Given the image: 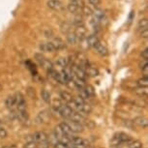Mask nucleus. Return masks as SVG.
I'll list each match as a JSON object with an SVG mask.
<instances>
[{
  "label": "nucleus",
  "mask_w": 148,
  "mask_h": 148,
  "mask_svg": "<svg viewBox=\"0 0 148 148\" xmlns=\"http://www.w3.org/2000/svg\"><path fill=\"white\" fill-rule=\"evenodd\" d=\"M132 140L133 139L129 135H127L126 133L120 132L113 136V138L110 141V144L112 146H116V145H119L121 143H130Z\"/></svg>",
  "instance_id": "f257e3e1"
},
{
  "label": "nucleus",
  "mask_w": 148,
  "mask_h": 148,
  "mask_svg": "<svg viewBox=\"0 0 148 148\" xmlns=\"http://www.w3.org/2000/svg\"><path fill=\"white\" fill-rule=\"evenodd\" d=\"M67 123V125L69 126L70 130H71L72 133H82L83 132V125L80 124L79 122H76V121H73V120H70L68 119V121H65Z\"/></svg>",
  "instance_id": "f03ea898"
},
{
  "label": "nucleus",
  "mask_w": 148,
  "mask_h": 148,
  "mask_svg": "<svg viewBox=\"0 0 148 148\" xmlns=\"http://www.w3.org/2000/svg\"><path fill=\"white\" fill-rule=\"evenodd\" d=\"M70 120H73V121H76V122H79L80 124H84L85 120H86V117L83 115L82 113L79 112V111H73L71 116H70Z\"/></svg>",
  "instance_id": "7ed1b4c3"
},
{
  "label": "nucleus",
  "mask_w": 148,
  "mask_h": 148,
  "mask_svg": "<svg viewBox=\"0 0 148 148\" xmlns=\"http://www.w3.org/2000/svg\"><path fill=\"white\" fill-rule=\"evenodd\" d=\"M47 135L45 132L39 131V132H36L34 135L32 136V140L35 141L36 143H41V142L47 141Z\"/></svg>",
  "instance_id": "20e7f679"
},
{
  "label": "nucleus",
  "mask_w": 148,
  "mask_h": 148,
  "mask_svg": "<svg viewBox=\"0 0 148 148\" xmlns=\"http://www.w3.org/2000/svg\"><path fill=\"white\" fill-rule=\"evenodd\" d=\"M93 49H95V51H96L99 55H101V56H107V55L108 54V47H106L105 45L101 44L100 42L93 47Z\"/></svg>",
  "instance_id": "39448f33"
},
{
  "label": "nucleus",
  "mask_w": 148,
  "mask_h": 148,
  "mask_svg": "<svg viewBox=\"0 0 148 148\" xmlns=\"http://www.w3.org/2000/svg\"><path fill=\"white\" fill-rule=\"evenodd\" d=\"M58 111H59L60 115L62 116L63 118H66V119H69L70 116H71L72 112H73V110L68 107V105H62L59 108Z\"/></svg>",
  "instance_id": "423d86ee"
},
{
  "label": "nucleus",
  "mask_w": 148,
  "mask_h": 148,
  "mask_svg": "<svg viewBox=\"0 0 148 148\" xmlns=\"http://www.w3.org/2000/svg\"><path fill=\"white\" fill-rule=\"evenodd\" d=\"M133 123H134V124H136V126L142 128V129H146L147 126H148L147 119L145 118V117H143V116H138V117H136V118L134 119Z\"/></svg>",
  "instance_id": "0eeeda50"
},
{
  "label": "nucleus",
  "mask_w": 148,
  "mask_h": 148,
  "mask_svg": "<svg viewBox=\"0 0 148 148\" xmlns=\"http://www.w3.org/2000/svg\"><path fill=\"white\" fill-rule=\"evenodd\" d=\"M47 5L49 8L53 9V10L59 11L61 9H63V3L60 0H49V1L47 2Z\"/></svg>",
  "instance_id": "6e6552de"
},
{
  "label": "nucleus",
  "mask_w": 148,
  "mask_h": 148,
  "mask_svg": "<svg viewBox=\"0 0 148 148\" xmlns=\"http://www.w3.org/2000/svg\"><path fill=\"white\" fill-rule=\"evenodd\" d=\"M83 71L85 72L87 77H97L98 75H99V70L93 66H91L90 64H88V65L83 69Z\"/></svg>",
  "instance_id": "1a4fd4ad"
},
{
  "label": "nucleus",
  "mask_w": 148,
  "mask_h": 148,
  "mask_svg": "<svg viewBox=\"0 0 148 148\" xmlns=\"http://www.w3.org/2000/svg\"><path fill=\"white\" fill-rule=\"evenodd\" d=\"M49 119H51V116H49V113L47 110L41 111L37 116L38 123H47L49 121Z\"/></svg>",
  "instance_id": "9d476101"
},
{
  "label": "nucleus",
  "mask_w": 148,
  "mask_h": 148,
  "mask_svg": "<svg viewBox=\"0 0 148 148\" xmlns=\"http://www.w3.org/2000/svg\"><path fill=\"white\" fill-rule=\"evenodd\" d=\"M39 47H40V51L43 52H52L55 51L51 42H47V43H41Z\"/></svg>",
  "instance_id": "9b49d317"
},
{
  "label": "nucleus",
  "mask_w": 148,
  "mask_h": 148,
  "mask_svg": "<svg viewBox=\"0 0 148 148\" xmlns=\"http://www.w3.org/2000/svg\"><path fill=\"white\" fill-rule=\"evenodd\" d=\"M93 18H94V19H93L94 21L100 23V22L105 18V12L103 10H100V9L95 10L94 13H93Z\"/></svg>",
  "instance_id": "f8f14e48"
},
{
  "label": "nucleus",
  "mask_w": 148,
  "mask_h": 148,
  "mask_svg": "<svg viewBox=\"0 0 148 148\" xmlns=\"http://www.w3.org/2000/svg\"><path fill=\"white\" fill-rule=\"evenodd\" d=\"M51 43L52 44V46H53L54 49L56 51V49H62L65 47V43L61 40L60 38H55L53 39V41L51 42Z\"/></svg>",
  "instance_id": "ddd939ff"
},
{
  "label": "nucleus",
  "mask_w": 148,
  "mask_h": 148,
  "mask_svg": "<svg viewBox=\"0 0 148 148\" xmlns=\"http://www.w3.org/2000/svg\"><path fill=\"white\" fill-rule=\"evenodd\" d=\"M16 115H18V118L21 122H26L27 120L29 118V115H28V112L27 110H18L16 112Z\"/></svg>",
  "instance_id": "4468645a"
},
{
  "label": "nucleus",
  "mask_w": 148,
  "mask_h": 148,
  "mask_svg": "<svg viewBox=\"0 0 148 148\" xmlns=\"http://www.w3.org/2000/svg\"><path fill=\"white\" fill-rule=\"evenodd\" d=\"M86 42H87V46L88 47H94L98 43H99L100 40H99V38H98L97 35H91V36H89V37L87 38Z\"/></svg>",
  "instance_id": "2eb2a0df"
},
{
  "label": "nucleus",
  "mask_w": 148,
  "mask_h": 148,
  "mask_svg": "<svg viewBox=\"0 0 148 148\" xmlns=\"http://www.w3.org/2000/svg\"><path fill=\"white\" fill-rule=\"evenodd\" d=\"M73 82H74V84H75V88L79 89V90H82L83 88L85 87V80H82V79H77V77H74L73 79Z\"/></svg>",
  "instance_id": "dca6fc26"
},
{
  "label": "nucleus",
  "mask_w": 148,
  "mask_h": 148,
  "mask_svg": "<svg viewBox=\"0 0 148 148\" xmlns=\"http://www.w3.org/2000/svg\"><path fill=\"white\" fill-rule=\"evenodd\" d=\"M60 98H61V100L62 101H64L65 103H70L73 100V97L72 96V94L71 93H69V92H67V91H62V92H60Z\"/></svg>",
  "instance_id": "f3484780"
},
{
  "label": "nucleus",
  "mask_w": 148,
  "mask_h": 148,
  "mask_svg": "<svg viewBox=\"0 0 148 148\" xmlns=\"http://www.w3.org/2000/svg\"><path fill=\"white\" fill-rule=\"evenodd\" d=\"M47 144H49V146H51V145L54 146V145L57 143L58 139H57L56 136H55L54 133H51V135H47Z\"/></svg>",
  "instance_id": "a211bd4d"
},
{
  "label": "nucleus",
  "mask_w": 148,
  "mask_h": 148,
  "mask_svg": "<svg viewBox=\"0 0 148 148\" xmlns=\"http://www.w3.org/2000/svg\"><path fill=\"white\" fill-rule=\"evenodd\" d=\"M66 38H67V41H68L69 44H72V45H75L77 44V42L79 41L77 40V37L76 35V33L75 32H70L68 34H66Z\"/></svg>",
  "instance_id": "6ab92c4d"
},
{
  "label": "nucleus",
  "mask_w": 148,
  "mask_h": 148,
  "mask_svg": "<svg viewBox=\"0 0 148 148\" xmlns=\"http://www.w3.org/2000/svg\"><path fill=\"white\" fill-rule=\"evenodd\" d=\"M91 111H92V107L90 105H88V104H86V103H84L82 107H80V110L79 112L80 113H82L83 115H85V114H89V113H91Z\"/></svg>",
  "instance_id": "aec40b11"
},
{
  "label": "nucleus",
  "mask_w": 148,
  "mask_h": 148,
  "mask_svg": "<svg viewBox=\"0 0 148 148\" xmlns=\"http://www.w3.org/2000/svg\"><path fill=\"white\" fill-rule=\"evenodd\" d=\"M14 99H15V103H16V107H18V105L25 103V100H24L23 95H22V94L21 93V92H18V93H16V95L14 96Z\"/></svg>",
  "instance_id": "412c9836"
},
{
  "label": "nucleus",
  "mask_w": 148,
  "mask_h": 148,
  "mask_svg": "<svg viewBox=\"0 0 148 148\" xmlns=\"http://www.w3.org/2000/svg\"><path fill=\"white\" fill-rule=\"evenodd\" d=\"M68 64H69L68 59L65 57H60L59 59L56 61V65L58 67H60V68H62V69H65L66 67L68 66Z\"/></svg>",
  "instance_id": "4be33fe9"
},
{
  "label": "nucleus",
  "mask_w": 148,
  "mask_h": 148,
  "mask_svg": "<svg viewBox=\"0 0 148 148\" xmlns=\"http://www.w3.org/2000/svg\"><path fill=\"white\" fill-rule=\"evenodd\" d=\"M41 97L44 102H46V103L51 102V94H49V92L46 90V89H43V90L41 91Z\"/></svg>",
  "instance_id": "5701e85b"
},
{
  "label": "nucleus",
  "mask_w": 148,
  "mask_h": 148,
  "mask_svg": "<svg viewBox=\"0 0 148 148\" xmlns=\"http://www.w3.org/2000/svg\"><path fill=\"white\" fill-rule=\"evenodd\" d=\"M54 135H55V136L57 138V139L59 140V139L61 138H63L64 136H66L65 134H64V132L62 131V129H61V127H60V125H57L56 127H55V129H54Z\"/></svg>",
  "instance_id": "b1692460"
},
{
  "label": "nucleus",
  "mask_w": 148,
  "mask_h": 148,
  "mask_svg": "<svg viewBox=\"0 0 148 148\" xmlns=\"http://www.w3.org/2000/svg\"><path fill=\"white\" fill-rule=\"evenodd\" d=\"M60 125V127H61V129H62V131L64 132V134H65L66 136H70L71 138V135H72V132H71V130H70V128H69V126L67 125V123L66 122H62L61 124H59Z\"/></svg>",
  "instance_id": "393cba45"
},
{
  "label": "nucleus",
  "mask_w": 148,
  "mask_h": 148,
  "mask_svg": "<svg viewBox=\"0 0 148 148\" xmlns=\"http://www.w3.org/2000/svg\"><path fill=\"white\" fill-rule=\"evenodd\" d=\"M83 90L86 92V94L88 95L89 98L95 96V89H94V87L92 85H90V84L85 85V87L83 88Z\"/></svg>",
  "instance_id": "a878e982"
},
{
  "label": "nucleus",
  "mask_w": 148,
  "mask_h": 148,
  "mask_svg": "<svg viewBox=\"0 0 148 148\" xmlns=\"http://www.w3.org/2000/svg\"><path fill=\"white\" fill-rule=\"evenodd\" d=\"M136 85L138 87H147L148 85V77H142L141 79H139L138 82H136Z\"/></svg>",
  "instance_id": "bb28decb"
},
{
  "label": "nucleus",
  "mask_w": 148,
  "mask_h": 148,
  "mask_svg": "<svg viewBox=\"0 0 148 148\" xmlns=\"http://www.w3.org/2000/svg\"><path fill=\"white\" fill-rule=\"evenodd\" d=\"M5 105H6L7 108H13L14 107L16 106V103H15V99H14V96H9L6 99L5 101Z\"/></svg>",
  "instance_id": "cd10ccee"
},
{
  "label": "nucleus",
  "mask_w": 148,
  "mask_h": 148,
  "mask_svg": "<svg viewBox=\"0 0 148 148\" xmlns=\"http://www.w3.org/2000/svg\"><path fill=\"white\" fill-rule=\"evenodd\" d=\"M135 92L136 95L140 97H146L147 96V89L145 87H139V88H136Z\"/></svg>",
  "instance_id": "c85d7f7f"
},
{
  "label": "nucleus",
  "mask_w": 148,
  "mask_h": 148,
  "mask_svg": "<svg viewBox=\"0 0 148 148\" xmlns=\"http://www.w3.org/2000/svg\"><path fill=\"white\" fill-rule=\"evenodd\" d=\"M138 29L142 31V30H145L147 29L148 27V22H147V19L146 18H142L140 21H138Z\"/></svg>",
  "instance_id": "c756f323"
},
{
  "label": "nucleus",
  "mask_w": 148,
  "mask_h": 148,
  "mask_svg": "<svg viewBox=\"0 0 148 148\" xmlns=\"http://www.w3.org/2000/svg\"><path fill=\"white\" fill-rule=\"evenodd\" d=\"M70 3L75 5V6H77V7H79L80 10H82L83 8L85 7L83 0H70Z\"/></svg>",
  "instance_id": "7c9ffc66"
},
{
  "label": "nucleus",
  "mask_w": 148,
  "mask_h": 148,
  "mask_svg": "<svg viewBox=\"0 0 148 148\" xmlns=\"http://www.w3.org/2000/svg\"><path fill=\"white\" fill-rule=\"evenodd\" d=\"M73 24H74L75 26H77V28L84 26V22H83L82 18H80V16H77V18L74 19V22H73Z\"/></svg>",
  "instance_id": "2f4dec72"
},
{
  "label": "nucleus",
  "mask_w": 148,
  "mask_h": 148,
  "mask_svg": "<svg viewBox=\"0 0 148 148\" xmlns=\"http://www.w3.org/2000/svg\"><path fill=\"white\" fill-rule=\"evenodd\" d=\"M129 148H142V142L139 140H132L129 143Z\"/></svg>",
  "instance_id": "473e14b6"
},
{
  "label": "nucleus",
  "mask_w": 148,
  "mask_h": 148,
  "mask_svg": "<svg viewBox=\"0 0 148 148\" xmlns=\"http://www.w3.org/2000/svg\"><path fill=\"white\" fill-rule=\"evenodd\" d=\"M73 100H74L75 103H76V104L79 107V110H80V107H82V106L85 103L84 100L82 99V98H80V97L79 96V95H77V96H76V97L73 98Z\"/></svg>",
  "instance_id": "72a5a7b5"
},
{
  "label": "nucleus",
  "mask_w": 148,
  "mask_h": 148,
  "mask_svg": "<svg viewBox=\"0 0 148 148\" xmlns=\"http://www.w3.org/2000/svg\"><path fill=\"white\" fill-rule=\"evenodd\" d=\"M68 10L70 11V13H72V14H77V12L80 11L79 7L75 6V5H73L71 3H69V5H68Z\"/></svg>",
  "instance_id": "f704fd0d"
},
{
  "label": "nucleus",
  "mask_w": 148,
  "mask_h": 148,
  "mask_svg": "<svg viewBox=\"0 0 148 148\" xmlns=\"http://www.w3.org/2000/svg\"><path fill=\"white\" fill-rule=\"evenodd\" d=\"M37 144L35 141H26L25 144L23 145V148H37Z\"/></svg>",
  "instance_id": "c9c22d12"
},
{
  "label": "nucleus",
  "mask_w": 148,
  "mask_h": 148,
  "mask_svg": "<svg viewBox=\"0 0 148 148\" xmlns=\"http://www.w3.org/2000/svg\"><path fill=\"white\" fill-rule=\"evenodd\" d=\"M83 126H86L88 128V129H94L95 128V123L92 121V120H87L86 119L85 120V122H84V124H83Z\"/></svg>",
  "instance_id": "e433bc0d"
},
{
  "label": "nucleus",
  "mask_w": 148,
  "mask_h": 148,
  "mask_svg": "<svg viewBox=\"0 0 148 148\" xmlns=\"http://www.w3.org/2000/svg\"><path fill=\"white\" fill-rule=\"evenodd\" d=\"M62 30H63L64 33L68 34V33L72 32L71 31V25H70V24H68V23H65L64 25H62Z\"/></svg>",
  "instance_id": "4c0bfd02"
},
{
  "label": "nucleus",
  "mask_w": 148,
  "mask_h": 148,
  "mask_svg": "<svg viewBox=\"0 0 148 148\" xmlns=\"http://www.w3.org/2000/svg\"><path fill=\"white\" fill-rule=\"evenodd\" d=\"M61 106H62V104H61L60 101H58V100H54V101L52 102V108H53L54 110H58Z\"/></svg>",
  "instance_id": "58836bf2"
},
{
  "label": "nucleus",
  "mask_w": 148,
  "mask_h": 148,
  "mask_svg": "<svg viewBox=\"0 0 148 148\" xmlns=\"http://www.w3.org/2000/svg\"><path fill=\"white\" fill-rule=\"evenodd\" d=\"M8 136L7 131L4 129V128L0 127V138H6Z\"/></svg>",
  "instance_id": "ea45409f"
},
{
  "label": "nucleus",
  "mask_w": 148,
  "mask_h": 148,
  "mask_svg": "<svg viewBox=\"0 0 148 148\" xmlns=\"http://www.w3.org/2000/svg\"><path fill=\"white\" fill-rule=\"evenodd\" d=\"M79 96L80 98H82V99L84 100V101H86V100H88V99H89V96H88L87 94H86V92H85L84 90H83V89H82V90H80L79 94Z\"/></svg>",
  "instance_id": "a19ab883"
},
{
  "label": "nucleus",
  "mask_w": 148,
  "mask_h": 148,
  "mask_svg": "<svg viewBox=\"0 0 148 148\" xmlns=\"http://www.w3.org/2000/svg\"><path fill=\"white\" fill-rule=\"evenodd\" d=\"M37 148H49V145L47 144V141H44V142H41V143H38Z\"/></svg>",
  "instance_id": "79ce46f5"
},
{
  "label": "nucleus",
  "mask_w": 148,
  "mask_h": 148,
  "mask_svg": "<svg viewBox=\"0 0 148 148\" xmlns=\"http://www.w3.org/2000/svg\"><path fill=\"white\" fill-rule=\"evenodd\" d=\"M139 67H140L141 70L148 68V60H142V62H140V64H139Z\"/></svg>",
  "instance_id": "37998d69"
},
{
  "label": "nucleus",
  "mask_w": 148,
  "mask_h": 148,
  "mask_svg": "<svg viewBox=\"0 0 148 148\" xmlns=\"http://www.w3.org/2000/svg\"><path fill=\"white\" fill-rule=\"evenodd\" d=\"M141 57L143 58V60H148V49H145L143 51L141 52Z\"/></svg>",
  "instance_id": "c03bdc74"
},
{
  "label": "nucleus",
  "mask_w": 148,
  "mask_h": 148,
  "mask_svg": "<svg viewBox=\"0 0 148 148\" xmlns=\"http://www.w3.org/2000/svg\"><path fill=\"white\" fill-rule=\"evenodd\" d=\"M88 2L91 5H93V6H98L101 3V0H88Z\"/></svg>",
  "instance_id": "a18cd8bd"
},
{
  "label": "nucleus",
  "mask_w": 148,
  "mask_h": 148,
  "mask_svg": "<svg viewBox=\"0 0 148 148\" xmlns=\"http://www.w3.org/2000/svg\"><path fill=\"white\" fill-rule=\"evenodd\" d=\"M27 92H28V96L30 97V98H35V91L33 90L32 88H28V90H27Z\"/></svg>",
  "instance_id": "49530a36"
},
{
  "label": "nucleus",
  "mask_w": 148,
  "mask_h": 148,
  "mask_svg": "<svg viewBox=\"0 0 148 148\" xmlns=\"http://www.w3.org/2000/svg\"><path fill=\"white\" fill-rule=\"evenodd\" d=\"M53 147H56V148H69V146H67V145L61 143V142H59V141H58Z\"/></svg>",
  "instance_id": "de8ad7c7"
},
{
  "label": "nucleus",
  "mask_w": 148,
  "mask_h": 148,
  "mask_svg": "<svg viewBox=\"0 0 148 148\" xmlns=\"http://www.w3.org/2000/svg\"><path fill=\"white\" fill-rule=\"evenodd\" d=\"M140 36L142 38H147L148 37V30L145 29V30H142V31H140Z\"/></svg>",
  "instance_id": "09e8293b"
},
{
  "label": "nucleus",
  "mask_w": 148,
  "mask_h": 148,
  "mask_svg": "<svg viewBox=\"0 0 148 148\" xmlns=\"http://www.w3.org/2000/svg\"><path fill=\"white\" fill-rule=\"evenodd\" d=\"M9 148H18V147H16V144H12L11 146H9Z\"/></svg>",
  "instance_id": "8fccbe9b"
},
{
  "label": "nucleus",
  "mask_w": 148,
  "mask_h": 148,
  "mask_svg": "<svg viewBox=\"0 0 148 148\" xmlns=\"http://www.w3.org/2000/svg\"><path fill=\"white\" fill-rule=\"evenodd\" d=\"M0 125H1V120H0Z\"/></svg>",
  "instance_id": "3c124183"
},
{
  "label": "nucleus",
  "mask_w": 148,
  "mask_h": 148,
  "mask_svg": "<svg viewBox=\"0 0 148 148\" xmlns=\"http://www.w3.org/2000/svg\"><path fill=\"white\" fill-rule=\"evenodd\" d=\"M53 148H56V147H53Z\"/></svg>",
  "instance_id": "603ef678"
}]
</instances>
